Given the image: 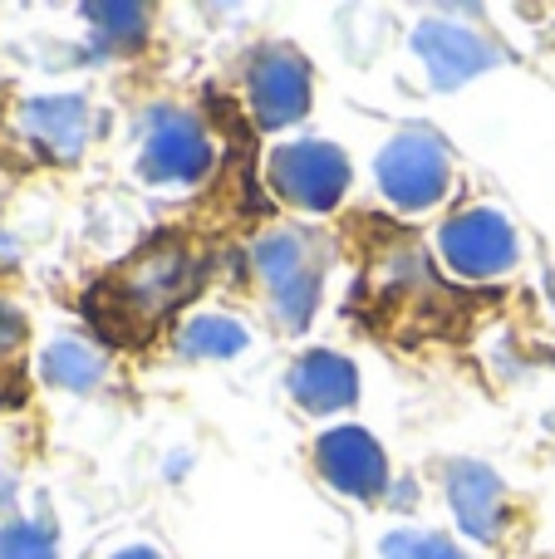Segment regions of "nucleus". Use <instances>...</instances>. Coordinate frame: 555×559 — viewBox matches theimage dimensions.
<instances>
[{"instance_id": "nucleus-1", "label": "nucleus", "mask_w": 555, "mask_h": 559, "mask_svg": "<svg viewBox=\"0 0 555 559\" xmlns=\"http://www.w3.org/2000/svg\"><path fill=\"white\" fill-rule=\"evenodd\" d=\"M202 280V261L182 236H163V241L143 246L128 255L123 271H114L104 285L88 295V314L108 324V334H147L163 314H173L192 285Z\"/></svg>"}, {"instance_id": "nucleus-5", "label": "nucleus", "mask_w": 555, "mask_h": 559, "mask_svg": "<svg viewBox=\"0 0 555 559\" xmlns=\"http://www.w3.org/2000/svg\"><path fill=\"white\" fill-rule=\"evenodd\" d=\"M212 167L206 128L182 108H147L143 118V177L147 182H197Z\"/></svg>"}, {"instance_id": "nucleus-8", "label": "nucleus", "mask_w": 555, "mask_h": 559, "mask_svg": "<svg viewBox=\"0 0 555 559\" xmlns=\"http://www.w3.org/2000/svg\"><path fill=\"white\" fill-rule=\"evenodd\" d=\"M413 49L428 64V79L438 88H458L472 74H487L501 64V49L487 35L468 25H448V20H428V25L413 29Z\"/></svg>"}, {"instance_id": "nucleus-11", "label": "nucleus", "mask_w": 555, "mask_h": 559, "mask_svg": "<svg viewBox=\"0 0 555 559\" xmlns=\"http://www.w3.org/2000/svg\"><path fill=\"white\" fill-rule=\"evenodd\" d=\"M20 123H25L29 143H35L45 157H55V163H74L88 143V104L74 98V94L29 98L25 114H20Z\"/></svg>"}, {"instance_id": "nucleus-12", "label": "nucleus", "mask_w": 555, "mask_h": 559, "mask_svg": "<svg viewBox=\"0 0 555 559\" xmlns=\"http://www.w3.org/2000/svg\"><path fill=\"white\" fill-rule=\"evenodd\" d=\"M285 383H291V397L305 413H344V407L359 397V373H354V364L340 354H324V348L305 354L300 364L291 368Z\"/></svg>"}, {"instance_id": "nucleus-20", "label": "nucleus", "mask_w": 555, "mask_h": 559, "mask_svg": "<svg viewBox=\"0 0 555 559\" xmlns=\"http://www.w3.org/2000/svg\"><path fill=\"white\" fill-rule=\"evenodd\" d=\"M0 506H10V476L0 472Z\"/></svg>"}, {"instance_id": "nucleus-6", "label": "nucleus", "mask_w": 555, "mask_h": 559, "mask_svg": "<svg viewBox=\"0 0 555 559\" xmlns=\"http://www.w3.org/2000/svg\"><path fill=\"white\" fill-rule=\"evenodd\" d=\"M442 261L468 280H492L517 265V231L497 212H462L438 231Z\"/></svg>"}, {"instance_id": "nucleus-16", "label": "nucleus", "mask_w": 555, "mask_h": 559, "mask_svg": "<svg viewBox=\"0 0 555 559\" xmlns=\"http://www.w3.org/2000/svg\"><path fill=\"white\" fill-rule=\"evenodd\" d=\"M383 559H468L448 535H413V531H393L383 540Z\"/></svg>"}, {"instance_id": "nucleus-2", "label": "nucleus", "mask_w": 555, "mask_h": 559, "mask_svg": "<svg viewBox=\"0 0 555 559\" xmlns=\"http://www.w3.org/2000/svg\"><path fill=\"white\" fill-rule=\"evenodd\" d=\"M324 261H330V246L305 226H275L256 241V271L271 289L275 314L291 329L310 324L315 299H320L324 285Z\"/></svg>"}, {"instance_id": "nucleus-10", "label": "nucleus", "mask_w": 555, "mask_h": 559, "mask_svg": "<svg viewBox=\"0 0 555 559\" xmlns=\"http://www.w3.org/2000/svg\"><path fill=\"white\" fill-rule=\"evenodd\" d=\"M448 501L458 511V525L472 540H497L501 515H507V491L497 472L482 462H452L448 466Z\"/></svg>"}, {"instance_id": "nucleus-3", "label": "nucleus", "mask_w": 555, "mask_h": 559, "mask_svg": "<svg viewBox=\"0 0 555 559\" xmlns=\"http://www.w3.org/2000/svg\"><path fill=\"white\" fill-rule=\"evenodd\" d=\"M265 177H271V187L285 202L305 206V212H330L344 197V187H350V157L334 143L305 138V143L275 147L271 163H265Z\"/></svg>"}, {"instance_id": "nucleus-9", "label": "nucleus", "mask_w": 555, "mask_h": 559, "mask_svg": "<svg viewBox=\"0 0 555 559\" xmlns=\"http://www.w3.org/2000/svg\"><path fill=\"white\" fill-rule=\"evenodd\" d=\"M315 456H320L324 481L344 496H359V501L379 496L383 481H389V462H383L379 442H374L369 432H359V427H334V432H324Z\"/></svg>"}, {"instance_id": "nucleus-13", "label": "nucleus", "mask_w": 555, "mask_h": 559, "mask_svg": "<svg viewBox=\"0 0 555 559\" xmlns=\"http://www.w3.org/2000/svg\"><path fill=\"white\" fill-rule=\"evenodd\" d=\"M39 373L55 388H79V393H88V388L104 378V354L88 348L84 338H55V344L45 348V358H39Z\"/></svg>"}, {"instance_id": "nucleus-18", "label": "nucleus", "mask_w": 555, "mask_h": 559, "mask_svg": "<svg viewBox=\"0 0 555 559\" xmlns=\"http://www.w3.org/2000/svg\"><path fill=\"white\" fill-rule=\"evenodd\" d=\"M20 338H25V319H20L15 309L0 299V348H15Z\"/></svg>"}, {"instance_id": "nucleus-4", "label": "nucleus", "mask_w": 555, "mask_h": 559, "mask_svg": "<svg viewBox=\"0 0 555 559\" xmlns=\"http://www.w3.org/2000/svg\"><path fill=\"white\" fill-rule=\"evenodd\" d=\"M448 147L433 133H399L379 153V187L393 206L423 212L448 192Z\"/></svg>"}, {"instance_id": "nucleus-14", "label": "nucleus", "mask_w": 555, "mask_h": 559, "mask_svg": "<svg viewBox=\"0 0 555 559\" xmlns=\"http://www.w3.org/2000/svg\"><path fill=\"white\" fill-rule=\"evenodd\" d=\"M246 329L226 314H197L192 324L182 329V354L187 358H232L246 348Z\"/></svg>"}, {"instance_id": "nucleus-15", "label": "nucleus", "mask_w": 555, "mask_h": 559, "mask_svg": "<svg viewBox=\"0 0 555 559\" xmlns=\"http://www.w3.org/2000/svg\"><path fill=\"white\" fill-rule=\"evenodd\" d=\"M84 20L94 25V35L104 39L108 49H133L147 39V5H84Z\"/></svg>"}, {"instance_id": "nucleus-7", "label": "nucleus", "mask_w": 555, "mask_h": 559, "mask_svg": "<svg viewBox=\"0 0 555 559\" xmlns=\"http://www.w3.org/2000/svg\"><path fill=\"white\" fill-rule=\"evenodd\" d=\"M246 98L261 128H291L310 108V64L291 49H261L246 69Z\"/></svg>"}, {"instance_id": "nucleus-17", "label": "nucleus", "mask_w": 555, "mask_h": 559, "mask_svg": "<svg viewBox=\"0 0 555 559\" xmlns=\"http://www.w3.org/2000/svg\"><path fill=\"white\" fill-rule=\"evenodd\" d=\"M0 559H55V540L39 525H5L0 531Z\"/></svg>"}, {"instance_id": "nucleus-19", "label": "nucleus", "mask_w": 555, "mask_h": 559, "mask_svg": "<svg viewBox=\"0 0 555 559\" xmlns=\"http://www.w3.org/2000/svg\"><path fill=\"white\" fill-rule=\"evenodd\" d=\"M114 559H157L153 550H143V545H138V550H123V555H114Z\"/></svg>"}]
</instances>
